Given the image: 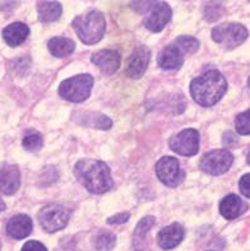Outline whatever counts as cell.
<instances>
[{
    "mask_svg": "<svg viewBox=\"0 0 250 251\" xmlns=\"http://www.w3.org/2000/svg\"><path fill=\"white\" fill-rule=\"evenodd\" d=\"M87 121L89 125L95 127H100V129H109L111 126V120L104 115L92 114L87 116Z\"/></svg>",
    "mask_w": 250,
    "mask_h": 251,
    "instance_id": "cell-26",
    "label": "cell"
},
{
    "mask_svg": "<svg viewBox=\"0 0 250 251\" xmlns=\"http://www.w3.org/2000/svg\"><path fill=\"white\" fill-rule=\"evenodd\" d=\"M73 27L81 41L87 45H93L100 41L104 36L106 22L101 13L91 10L74 18Z\"/></svg>",
    "mask_w": 250,
    "mask_h": 251,
    "instance_id": "cell-3",
    "label": "cell"
},
{
    "mask_svg": "<svg viewBox=\"0 0 250 251\" xmlns=\"http://www.w3.org/2000/svg\"><path fill=\"white\" fill-rule=\"evenodd\" d=\"M239 188H240L241 194L250 199V174H247V175H244L240 178Z\"/></svg>",
    "mask_w": 250,
    "mask_h": 251,
    "instance_id": "cell-27",
    "label": "cell"
},
{
    "mask_svg": "<svg viewBox=\"0 0 250 251\" xmlns=\"http://www.w3.org/2000/svg\"><path fill=\"white\" fill-rule=\"evenodd\" d=\"M213 41H216L222 48L231 50L238 48L248 38V31L244 25L238 23H225L217 25L212 31Z\"/></svg>",
    "mask_w": 250,
    "mask_h": 251,
    "instance_id": "cell-5",
    "label": "cell"
},
{
    "mask_svg": "<svg viewBox=\"0 0 250 251\" xmlns=\"http://www.w3.org/2000/svg\"><path fill=\"white\" fill-rule=\"evenodd\" d=\"M226 89L227 82L225 76L217 70H207L190 83L192 97L196 103L204 107L217 103L223 97Z\"/></svg>",
    "mask_w": 250,
    "mask_h": 251,
    "instance_id": "cell-1",
    "label": "cell"
},
{
    "mask_svg": "<svg viewBox=\"0 0 250 251\" xmlns=\"http://www.w3.org/2000/svg\"><path fill=\"white\" fill-rule=\"evenodd\" d=\"M175 44L181 49L184 54H188V52H195L198 49H199V41L194 37H190V36H180L175 40Z\"/></svg>",
    "mask_w": 250,
    "mask_h": 251,
    "instance_id": "cell-23",
    "label": "cell"
},
{
    "mask_svg": "<svg viewBox=\"0 0 250 251\" xmlns=\"http://www.w3.org/2000/svg\"><path fill=\"white\" fill-rule=\"evenodd\" d=\"M116 237L109 231H100L95 239V248L98 251H110L115 246Z\"/></svg>",
    "mask_w": 250,
    "mask_h": 251,
    "instance_id": "cell-21",
    "label": "cell"
},
{
    "mask_svg": "<svg viewBox=\"0 0 250 251\" xmlns=\"http://www.w3.org/2000/svg\"><path fill=\"white\" fill-rule=\"evenodd\" d=\"M235 127L241 135H250V110L238 115L235 120Z\"/></svg>",
    "mask_w": 250,
    "mask_h": 251,
    "instance_id": "cell-24",
    "label": "cell"
},
{
    "mask_svg": "<svg viewBox=\"0 0 250 251\" xmlns=\"http://www.w3.org/2000/svg\"><path fill=\"white\" fill-rule=\"evenodd\" d=\"M149 59H151V52L148 48L140 46L133 51V54L130 55L128 59L127 73L132 78H139L144 74L147 67H148Z\"/></svg>",
    "mask_w": 250,
    "mask_h": 251,
    "instance_id": "cell-11",
    "label": "cell"
},
{
    "mask_svg": "<svg viewBox=\"0 0 250 251\" xmlns=\"http://www.w3.org/2000/svg\"><path fill=\"white\" fill-rule=\"evenodd\" d=\"M234 162V157L228 151L216 150L208 152L200 161V170L208 175L219 176L228 171Z\"/></svg>",
    "mask_w": 250,
    "mask_h": 251,
    "instance_id": "cell-7",
    "label": "cell"
},
{
    "mask_svg": "<svg viewBox=\"0 0 250 251\" xmlns=\"http://www.w3.org/2000/svg\"><path fill=\"white\" fill-rule=\"evenodd\" d=\"M248 84H249V87H250V76H249V79H248Z\"/></svg>",
    "mask_w": 250,
    "mask_h": 251,
    "instance_id": "cell-33",
    "label": "cell"
},
{
    "mask_svg": "<svg viewBox=\"0 0 250 251\" xmlns=\"http://www.w3.org/2000/svg\"><path fill=\"white\" fill-rule=\"evenodd\" d=\"M128 220H129V213L125 212V213H120L116 214V216L114 217H110L108 220V223H110V225H123V223L127 222Z\"/></svg>",
    "mask_w": 250,
    "mask_h": 251,
    "instance_id": "cell-29",
    "label": "cell"
},
{
    "mask_svg": "<svg viewBox=\"0 0 250 251\" xmlns=\"http://www.w3.org/2000/svg\"><path fill=\"white\" fill-rule=\"evenodd\" d=\"M42 140L41 135L37 133L28 134L27 137L23 139V147H25L27 151H31V152H35V151H38L42 147Z\"/></svg>",
    "mask_w": 250,
    "mask_h": 251,
    "instance_id": "cell-25",
    "label": "cell"
},
{
    "mask_svg": "<svg viewBox=\"0 0 250 251\" xmlns=\"http://www.w3.org/2000/svg\"><path fill=\"white\" fill-rule=\"evenodd\" d=\"M3 210H5V203H4L3 199L0 198V213H1Z\"/></svg>",
    "mask_w": 250,
    "mask_h": 251,
    "instance_id": "cell-31",
    "label": "cell"
},
{
    "mask_svg": "<svg viewBox=\"0 0 250 251\" xmlns=\"http://www.w3.org/2000/svg\"><path fill=\"white\" fill-rule=\"evenodd\" d=\"M29 28L27 25L21 22H16L5 27L3 31V37L5 42L12 48L19 46L21 44L26 41V38L28 37Z\"/></svg>",
    "mask_w": 250,
    "mask_h": 251,
    "instance_id": "cell-18",
    "label": "cell"
},
{
    "mask_svg": "<svg viewBox=\"0 0 250 251\" xmlns=\"http://www.w3.org/2000/svg\"><path fill=\"white\" fill-rule=\"evenodd\" d=\"M93 78L88 74H80L64 80L59 87V95L69 102H83L89 97Z\"/></svg>",
    "mask_w": 250,
    "mask_h": 251,
    "instance_id": "cell-4",
    "label": "cell"
},
{
    "mask_svg": "<svg viewBox=\"0 0 250 251\" xmlns=\"http://www.w3.org/2000/svg\"><path fill=\"white\" fill-rule=\"evenodd\" d=\"M37 10L41 22H55L61 16V5L56 1H41L37 4Z\"/></svg>",
    "mask_w": 250,
    "mask_h": 251,
    "instance_id": "cell-20",
    "label": "cell"
},
{
    "mask_svg": "<svg viewBox=\"0 0 250 251\" xmlns=\"http://www.w3.org/2000/svg\"><path fill=\"white\" fill-rule=\"evenodd\" d=\"M92 61L105 74H114L120 67V55L114 50H101L92 55Z\"/></svg>",
    "mask_w": 250,
    "mask_h": 251,
    "instance_id": "cell-14",
    "label": "cell"
},
{
    "mask_svg": "<svg viewBox=\"0 0 250 251\" xmlns=\"http://www.w3.org/2000/svg\"><path fill=\"white\" fill-rule=\"evenodd\" d=\"M156 172L160 181L170 188H175L184 180V171L179 161L174 157H164L160 159L156 165Z\"/></svg>",
    "mask_w": 250,
    "mask_h": 251,
    "instance_id": "cell-8",
    "label": "cell"
},
{
    "mask_svg": "<svg viewBox=\"0 0 250 251\" xmlns=\"http://www.w3.org/2000/svg\"><path fill=\"white\" fill-rule=\"evenodd\" d=\"M184 52L176 44H171L166 46L159 55V65L162 69L175 70L180 69L184 61Z\"/></svg>",
    "mask_w": 250,
    "mask_h": 251,
    "instance_id": "cell-13",
    "label": "cell"
},
{
    "mask_svg": "<svg viewBox=\"0 0 250 251\" xmlns=\"http://www.w3.org/2000/svg\"><path fill=\"white\" fill-rule=\"evenodd\" d=\"M248 209V205L238 195L230 194L225 197L220 204V212L226 220H235Z\"/></svg>",
    "mask_w": 250,
    "mask_h": 251,
    "instance_id": "cell-17",
    "label": "cell"
},
{
    "mask_svg": "<svg viewBox=\"0 0 250 251\" xmlns=\"http://www.w3.org/2000/svg\"><path fill=\"white\" fill-rule=\"evenodd\" d=\"M6 232L12 239L22 240L32 232V221L26 214H17L6 223Z\"/></svg>",
    "mask_w": 250,
    "mask_h": 251,
    "instance_id": "cell-15",
    "label": "cell"
},
{
    "mask_svg": "<svg viewBox=\"0 0 250 251\" xmlns=\"http://www.w3.org/2000/svg\"><path fill=\"white\" fill-rule=\"evenodd\" d=\"M170 148L181 156H194L199 151V133L194 129H185L170 139Z\"/></svg>",
    "mask_w": 250,
    "mask_h": 251,
    "instance_id": "cell-9",
    "label": "cell"
},
{
    "mask_svg": "<svg viewBox=\"0 0 250 251\" xmlns=\"http://www.w3.org/2000/svg\"><path fill=\"white\" fill-rule=\"evenodd\" d=\"M69 212L60 204H49L44 207L38 214V222L42 228L48 232L53 233L60 231L68 225Z\"/></svg>",
    "mask_w": 250,
    "mask_h": 251,
    "instance_id": "cell-6",
    "label": "cell"
},
{
    "mask_svg": "<svg viewBox=\"0 0 250 251\" xmlns=\"http://www.w3.org/2000/svg\"><path fill=\"white\" fill-rule=\"evenodd\" d=\"M21 184V174L17 166L4 165L0 167V191L5 195H13Z\"/></svg>",
    "mask_w": 250,
    "mask_h": 251,
    "instance_id": "cell-12",
    "label": "cell"
},
{
    "mask_svg": "<svg viewBox=\"0 0 250 251\" xmlns=\"http://www.w3.org/2000/svg\"><path fill=\"white\" fill-rule=\"evenodd\" d=\"M171 9L165 1H156L151 3L148 14L144 18V25L149 31L160 32L165 28V25L170 22Z\"/></svg>",
    "mask_w": 250,
    "mask_h": 251,
    "instance_id": "cell-10",
    "label": "cell"
},
{
    "mask_svg": "<svg viewBox=\"0 0 250 251\" xmlns=\"http://www.w3.org/2000/svg\"><path fill=\"white\" fill-rule=\"evenodd\" d=\"M76 177L92 194H104L112 188L110 169L96 159H81L74 169Z\"/></svg>",
    "mask_w": 250,
    "mask_h": 251,
    "instance_id": "cell-2",
    "label": "cell"
},
{
    "mask_svg": "<svg viewBox=\"0 0 250 251\" xmlns=\"http://www.w3.org/2000/svg\"><path fill=\"white\" fill-rule=\"evenodd\" d=\"M248 163L250 165V152H249V154H248Z\"/></svg>",
    "mask_w": 250,
    "mask_h": 251,
    "instance_id": "cell-32",
    "label": "cell"
},
{
    "mask_svg": "<svg viewBox=\"0 0 250 251\" xmlns=\"http://www.w3.org/2000/svg\"><path fill=\"white\" fill-rule=\"evenodd\" d=\"M48 49L51 55L56 57H65L73 52L76 45L69 38L54 37L48 42Z\"/></svg>",
    "mask_w": 250,
    "mask_h": 251,
    "instance_id": "cell-19",
    "label": "cell"
},
{
    "mask_svg": "<svg viewBox=\"0 0 250 251\" xmlns=\"http://www.w3.org/2000/svg\"><path fill=\"white\" fill-rule=\"evenodd\" d=\"M0 249H1V244H0Z\"/></svg>",
    "mask_w": 250,
    "mask_h": 251,
    "instance_id": "cell-34",
    "label": "cell"
},
{
    "mask_svg": "<svg viewBox=\"0 0 250 251\" xmlns=\"http://www.w3.org/2000/svg\"><path fill=\"white\" fill-rule=\"evenodd\" d=\"M184 239V228L179 223H172L170 226L161 229L157 236L159 245L164 250H170V249L176 248Z\"/></svg>",
    "mask_w": 250,
    "mask_h": 251,
    "instance_id": "cell-16",
    "label": "cell"
},
{
    "mask_svg": "<svg viewBox=\"0 0 250 251\" xmlns=\"http://www.w3.org/2000/svg\"><path fill=\"white\" fill-rule=\"evenodd\" d=\"M22 251H48V249L45 248V245H42L41 242L28 241L27 244H25Z\"/></svg>",
    "mask_w": 250,
    "mask_h": 251,
    "instance_id": "cell-28",
    "label": "cell"
},
{
    "mask_svg": "<svg viewBox=\"0 0 250 251\" xmlns=\"http://www.w3.org/2000/svg\"><path fill=\"white\" fill-rule=\"evenodd\" d=\"M155 225V218L153 217H144L136 228V232H134V244L138 245L139 242H142V240L146 237V233L148 232L149 229L152 228V226Z\"/></svg>",
    "mask_w": 250,
    "mask_h": 251,
    "instance_id": "cell-22",
    "label": "cell"
},
{
    "mask_svg": "<svg viewBox=\"0 0 250 251\" xmlns=\"http://www.w3.org/2000/svg\"><path fill=\"white\" fill-rule=\"evenodd\" d=\"M223 142H225L226 146H235L238 143V138L235 137V134L231 131H227V133L223 135Z\"/></svg>",
    "mask_w": 250,
    "mask_h": 251,
    "instance_id": "cell-30",
    "label": "cell"
}]
</instances>
